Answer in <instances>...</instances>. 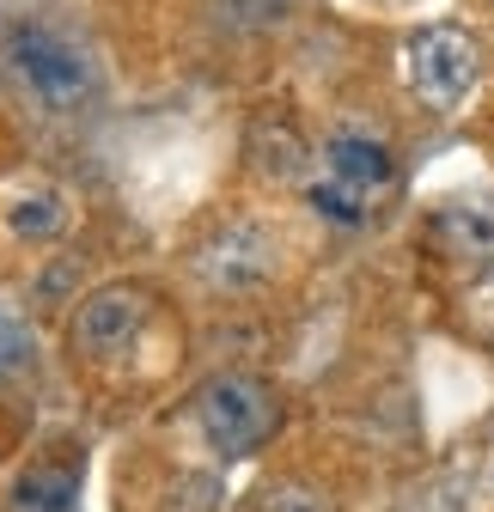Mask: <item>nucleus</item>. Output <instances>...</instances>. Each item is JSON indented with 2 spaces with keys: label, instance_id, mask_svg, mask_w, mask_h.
Instances as JSON below:
<instances>
[{
  "label": "nucleus",
  "instance_id": "nucleus-1",
  "mask_svg": "<svg viewBox=\"0 0 494 512\" xmlns=\"http://www.w3.org/2000/svg\"><path fill=\"white\" fill-rule=\"evenodd\" d=\"M0 74L49 116L92 110V98H98L92 49L74 43L68 31H55V25H37V19H25V25H13L0 37Z\"/></svg>",
  "mask_w": 494,
  "mask_h": 512
},
{
  "label": "nucleus",
  "instance_id": "nucleus-2",
  "mask_svg": "<svg viewBox=\"0 0 494 512\" xmlns=\"http://www.w3.org/2000/svg\"><path fill=\"white\" fill-rule=\"evenodd\" d=\"M275 421H281V403L251 372H220V378L202 384V397H196V427L214 445V458H251L257 445L275 433Z\"/></svg>",
  "mask_w": 494,
  "mask_h": 512
},
{
  "label": "nucleus",
  "instance_id": "nucleus-3",
  "mask_svg": "<svg viewBox=\"0 0 494 512\" xmlns=\"http://www.w3.org/2000/svg\"><path fill=\"white\" fill-rule=\"evenodd\" d=\"M476 74H482V49L458 25H427L403 49V80L434 116H452L476 92Z\"/></svg>",
  "mask_w": 494,
  "mask_h": 512
},
{
  "label": "nucleus",
  "instance_id": "nucleus-4",
  "mask_svg": "<svg viewBox=\"0 0 494 512\" xmlns=\"http://www.w3.org/2000/svg\"><path fill=\"white\" fill-rule=\"evenodd\" d=\"M190 263L214 293H251V287H263L275 275V238L263 226H251V220H232L190 256Z\"/></svg>",
  "mask_w": 494,
  "mask_h": 512
},
{
  "label": "nucleus",
  "instance_id": "nucleus-5",
  "mask_svg": "<svg viewBox=\"0 0 494 512\" xmlns=\"http://www.w3.org/2000/svg\"><path fill=\"white\" fill-rule=\"evenodd\" d=\"M147 293L141 287H98L86 305H80V317H74V342L86 348V354H122V348H135L141 342V330H147Z\"/></svg>",
  "mask_w": 494,
  "mask_h": 512
},
{
  "label": "nucleus",
  "instance_id": "nucleus-6",
  "mask_svg": "<svg viewBox=\"0 0 494 512\" xmlns=\"http://www.w3.org/2000/svg\"><path fill=\"white\" fill-rule=\"evenodd\" d=\"M324 171L373 208L385 189L397 183V153L379 135H366V128H336V135L324 141Z\"/></svg>",
  "mask_w": 494,
  "mask_h": 512
},
{
  "label": "nucleus",
  "instance_id": "nucleus-7",
  "mask_svg": "<svg viewBox=\"0 0 494 512\" xmlns=\"http://www.w3.org/2000/svg\"><path fill=\"white\" fill-rule=\"evenodd\" d=\"M434 244L458 263H494V196H452L434 214Z\"/></svg>",
  "mask_w": 494,
  "mask_h": 512
},
{
  "label": "nucleus",
  "instance_id": "nucleus-8",
  "mask_svg": "<svg viewBox=\"0 0 494 512\" xmlns=\"http://www.w3.org/2000/svg\"><path fill=\"white\" fill-rule=\"evenodd\" d=\"M7 512H80V470L31 464L7 494Z\"/></svg>",
  "mask_w": 494,
  "mask_h": 512
},
{
  "label": "nucleus",
  "instance_id": "nucleus-9",
  "mask_svg": "<svg viewBox=\"0 0 494 512\" xmlns=\"http://www.w3.org/2000/svg\"><path fill=\"white\" fill-rule=\"evenodd\" d=\"M257 512H330V494L312 482H275V488H263Z\"/></svg>",
  "mask_w": 494,
  "mask_h": 512
},
{
  "label": "nucleus",
  "instance_id": "nucleus-10",
  "mask_svg": "<svg viewBox=\"0 0 494 512\" xmlns=\"http://www.w3.org/2000/svg\"><path fill=\"white\" fill-rule=\"evenodd\" d=\"M61 226V196H19L13 202V232H25V238H49Z\"/></svg>",
  "mask_w": 494,
  "mask_h": 512
},
{
  "label": "nucleus",
  "instance_id": "nucleus-11",
  "mask_svg": "<svg viewBox=\"0 0 494 512\" xmlns=\"http://www.w3.org/2000/svg\"><path fill=\"white\" fill-rule=\"evenodd\" d=\"M312 208H318L324 220H342V226H354V220H366V202L354 196V189H342L336 177H324V183H312Z\"/></svg>",
  "mask_w": 494,
  "mask_h": 512
},
{
  "label": "nucleus",
  "instance_id": "nucleus-12",
  "mask_svg": "<svg viewBox=\"0 0 494 512\" xmlns=\"http://www.w3.org/2000/svg\"><path fill=\"white\" fill-rule=\"evenodd\" d=\"M19 366H31V330L0 305V372H19Z\"/></svg>",
  "mask_w": 494,
  "mask_h": 512
},
{
  "label": "nucleus",
  "instance_id": "nucleus-13",
  "mask_svg": "<svg viewBox=\"0 0 494 512\" xmlns=\"http://www.w3.org/2000/svg\"><path fill=\"white\" fill-rule=\"evenodd\" d=\"M464 311H470V324H476L482 336H494V269L464 293Z\"/></svg>",
  "mask_w": 494,
  "mask_h": 512
},
{
  "label": "nucleus",
  "instance_id": "nucleus-14",
  "mask_svg": "<svg viewBox=\"0 0 494 512\" xmlns=\"http://www.w3.org/2000/svg\"><path fill=\"white\" fill-rule=\"evenodd\" d=\"M403 512H464V494H452V488H421V494H409Z\"/></svg>",
  "mask_w": 494,
  "mask_h": 512
}]
</instances>
